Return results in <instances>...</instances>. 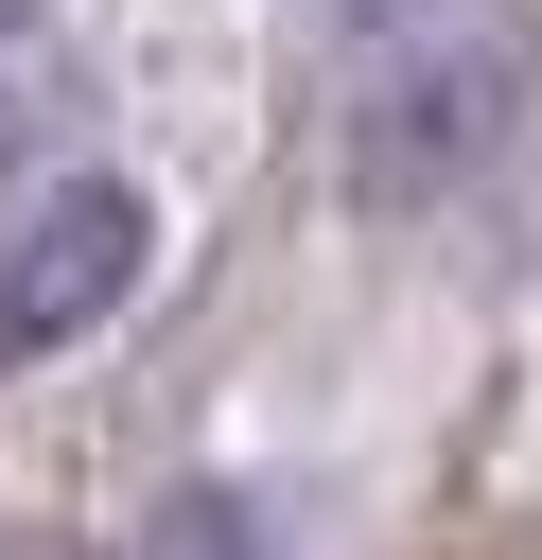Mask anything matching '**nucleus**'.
<instances>
[{
	"mask_svg": "<svg viewBox=\"0 0 542 560\" xmlns=\"http://www.w3.org/2000/svg\"><path fill=\"white\" fill-rule=\"evenodd\" d=\"M525 0H385L350 52H332V175L350 210H437L472 192L507 140H525Z\"/></svg>",
	"mask_w": 542,
	"mask_h": 560,
	"instance_id": "nucleus-1",
	"label": "nucleus"
},
{
	"mask_svg": "<svg viewBox=\"0 0 542 560\" xmlns=\"http://www.w3.org/2000/svg\"><path fill=\"white\" fill-rule=\"evenodd\" d=\"M140 262H157V210H140L122 175H52V192L0 228V368L87 350V332L140 298Z\"/></svg>",
	"mask_w": 542,
	"mask_h": 560,
	"instance_id": "nucleus-2",
	"label": "nucleus"
},
{
	"mask_svg": "<svg viewBox=\"0 0 542 560\" xmlns=\"http://www.w3.org/2000/svg\"><path fill=\"white\" fill-rule=\"evenodd\" d=\"M140 560H280V542H262V525H245L227 490H175V508L140 525Z\"/></svg>",
	"mask_w": 542,
	"mask_h": 560,
	"instance_id": "nucleus-3",
	"label": "nucleus"
},
{
	"mask_svg": "<svg viewBox=\"0 0 542 560\" xmlns=\"http://www.w3.org/2000/svg\"><path fill=\"white\" fill-rule=\"evenodd\" d=\"M0 560H87V542H52V525H0Z\"/></svg>",
	"mask_w": 542,
	"mask_h": 560,
	"instance_id": "nucleus-4",
	"label": "nucleus"
},
{
	"mask_svg": "<svg viewBox=\"0 0 542 560\" xmlns=\"http://www.w3.org/2000/svg\"><path fill=\"white\" fill-rule=\"evenodd\" d=\"M0 18H17V0H0Z\"/></svg>",
	"mask_w": 542,
	"mask_h": 560,
	"instance_id": "nucleus-5",
	"label": "nucleus"
},
{
	"mask_svg": "<svg viewBox=\"0 0 542 560\" xmlns=\"http://www.w3.org/2000/svg\"><path fill=\"white\" fill-rule=\"evenodd\" d=\"M525 560H542V542H525Z\"/></svg>",
	"mask_w": 542,
	"mask_h": 560,
	"instance_id": "nucleus-6",
	"label": "nucleus"
}]
</instances>
